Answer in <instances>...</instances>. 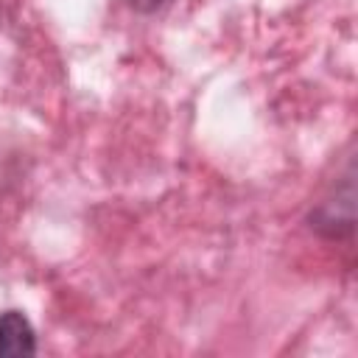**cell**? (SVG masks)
Returning a JSON list of instances; mask_svg holds the SVG:
<instances>
[{
	"label": "cell",
	"mask_w": 358,
	"mask_h": 358,
	"mask_svg": "<svg viewBox=\"0 0 358 358\" xmlns=\"http://www.w3.org/2000/svg\"><path fill=\"white\" fill-rule=\"evenodd\" d=\"M36 333L25 313L3 310L0 313V355H34Z\"/></svg>",
	"instance_id": "cell-1"
},
{
	"label": "cell",
	"mask_w": 358,
	"mask_h": 358,
	"mask_svg": "<svg viewBox=\"0 0 358 358\" xmlns=\"http://www.w3.org/2000/svg\"><path fill=\"white\" fill-rule=\"evenodd\" d=\"M165 0H129V6L134 8V11H154V8H159Z\"/></svg>",
	"instance_id": "cell-2"
}]
</instances>
